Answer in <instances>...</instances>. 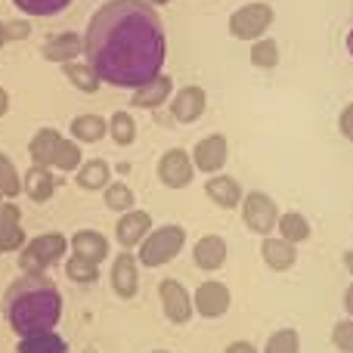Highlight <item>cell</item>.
Here are the masks:
<instances>
[{"label": "cell", "instance_id": "obj_15", "mask_svg": "<svg viewBox=\"0 0 353 353\" xmlns=\"http://www.w3.org/2000/svg\"><path fill=\"white\" fill-rule=\"evenodd\" d=\"M84 53V37L74 34V31H62V34H50V41L43 43V59L50 62H74L78 56Z\"/></svg>", "mask_w": 353, "mask_h": 353}, {"label": "cell", "instance_id": "obj_16", "mask_svg": "<svg viewBox=\"0 0 353 353\" xmlns=\"http://www.w3.org/2000/svg\"><path fill=\"white\" fill-rule=\"evenodd\" d=\"M171 90H174L171 74H159V78H152L149 84L137 87L134 97H130V103H134L137 109H159V105H165V103H168Z\"/></svg>", "mask_w": 353, "mask_h": 353}, {"label": "cell", "instance_id": "obj_26", "mask_svg": "<svg viewBox=\"0 0 353 353\" xmlns=\"http://www.w3.org/2000/svg\"><path fill=\"white\" fill-rule=\"evenodd\" d=\"M19 353H68V344L56 332H43V335L22 338L19 341Z\"/></svg>", "mask_w": 353, "mask_h": 353}, {"label": "cell", "instance_id": "obj_47", "mask_svg": "<svg viewBox=\"0 0 353 353\" xmlns=\"http://www.w3.org/2000/svg\"><path fill=\"white\" fill-rule=\"evenodd\" d=\"M0 201H3V189H0Z\"/></svg>", "mask_w": 353, "mask_h": 353}, {"label": "cell", "instance_id": "obj_46", "mask_svg": "<svg viewBox=\"0 0 353 353\" xmlns=\"http://www.w3.org/2000/svg\"><path fill=\"white\" fill-rule=\"evenodd\" d=\"M152 353H171V350H152Z\"/></svg>", "mask_w": 353, "mask_h": 353}, {"label": "cell", "instance_id": "obj_12", "mask_svg": "<svg viewBox=\"0 0 353 353\" xmlns=\"http://www.w3.org/2000/svg\"><path fill=\"white\" fill-rule=\"evenodd\" d=\"M16 248H25L22 211L12 201H0V254L16 251Z\"/></svg>", "mask_w": 353, "mask_h": 353}, {"label": "cell", "instance_id": "obj_39", "mask_svg": "<svg viewBox=\"0 0 353 353\" xmlns=\"http://www.w3.org/2000/svg\"><path fill=\"white\" fill-rule=\"evenodd\" d=\"M223 353H257V350H254V344H248V341H232Z\"/></svg>", "mask_w": 353, "mask_h": 353}, {"label": "cell", "instance_id": "obj_37", "mask_svg": "<svg viewBox=\"0 0 353 353\" xmlns=\"http://www.w3.org/2000/svg\"><path fill=\"white\" fill-rule=\"evenodd\" d=\"M31 25L25 22V19H12V22H6V41H22V37H28Z\"/></svg>", "mask_w": 353, "mask_h": 353}, {"label": "cell", "instance_id": "obj_10", "mask_svg": "<svg viewBox=\"0 0 353 353\" xmlns=\"http://www.w3.org/2000/svg\"><path fill=\"white\" fill-rule=\"evenodd\" d=\"M230 288L223 285V282H201L199 288H195V298H192V304H195V310L201 313L205 319H220L226 310H230Z\"/></svg>", "mask_w": 353, "mask_h": 353}, {"label": "cell", "instance_id": "obj_21", "mask_svg": "<svg viewBox=\"0 0 353 353\" xmlns=\"http://www.w3.org/2000/svg\"><path fill=\"white\" fill-rule=\"evenodd\" d=\"M205 192L217 208H236L239 201H242V186H239V180L236 176H226V174H214L211 180L205 183Z\"/></svg>", "mask_w": 353, "mask_h": 353}, {"label": "cell", "instance_id": "obj_2", "mask_svg": "<svg viewBox=\"0 0 353 353\" xmlns=\"http://www.w3.org/2000/svg\"><path fill=\"white\" fill-rule=\"evenodd\" d=\"M3 316L22 338L53 332L62 319V294L43 273H25L6 288Z\"/></svg>", "mask_w": 353, "mask_h": 353}, {"label": "cell", "instance_id": "obj_22", "mask_svg": "<svg viewBox=\"0 0 353 353\" xmlns=\"http://www.w3.org/2000/svg\"><path fill=\"white\" fill-rule=\"evenodd\" d=\"M22 192L28 195L31 201H50L53 199V192H56L53 171H50V168L31 165V171L25 174V180H22Z\"/></svg>", "mask_w": 353, "mask_h": 353}, {"label": "cell", "instance_id": "obj_9", "mask_svg": "<svg viewBox=\"0 0 353 353\" xmlns=\"http://www.w3.org/2000/svg\"><path fill=\"white\" fill-rule=\"evenodd\" d=\"M159 294H161L165 316L171 319L174 325H186L189 319H192V298H189V292L176 279H165V282H161Z\"/></svg>", "mask_w": 353, "mask_h": 353}, {"label": "cell", "instance_id": "obj_20", "mask_svg": "<svg viewBox=\"0 0 353 353\" xmlns=\"http://www.w3.org/2000/svg\"><path fill=\"white\" fill-rule=\"evenodd\" d=\"M261 257L263 263H267L270 270H276V273H282V270H292L294 261H298V248H294L292 242H285V239H263L261 245Z\"/></svg>", "mask_w": 353, "mask_h": 353}, {"label": "cell", "instance_id": "obj_13", "mask_svg": "<svg viewBox=\"0 0 353 353\" xmlns=\"http://www.w3.org/2000/svg\"><path fill=\"white\" fill-rule=\"evenodd\" d=\"M205 105H208L205 90L195 87V84H189V87H183V90H176V97L171 103V115L180 124H195L201 115H205Z\"/></svg>", "mask_w": 353, "mask_h": 353}, {"label": "cell", "instance_id": "obj_18", "mask_svg": "<svg viewBox=\"0 0 353 353\" xmlns=\"http://www.w3.org/2000/svg\"><path fill=\"white\" fill-rule=\"evenodd\" d=\"M59 143H62V134L53 128H41L28 143V152H31V161L37 168H53L56 161V152H59Z\"/></svg>", "mask_w": 353, "mask_h": 353}, {"label": "cell", "instance_id": "obj_7", "mask_svg": "<svg viewBox=\"0 0 353 353\" xmlns=\"http://www.w3.org/2000/svg\"><path fill=\"white\" fill-rule=\"evenodd\" d=\"M192 176H195V165H192V155H189L186 149H168V152L159 159V180L165 183L168 189L189 186Z\"/></svg>", "mask_w": 353, "mask_h": 353}, {"label": "cell", "instance_id": "obj_41", "mask_svg": "<svg viewBox=\"0 0 353 353\" xmlns=\"http://www.w3.org/2000/svg\"><path fill=\"white\" fill-rule=\"evenodd\" d=\"M6 109H10V97H6V90L0 87V118L6 115Z\"/></svg>", "mask_w": 353, "mask_h": 353}, {"label": "cell", "instance_id": "obj_14", "mask_svg": "<svg viewBox=\"0 0 353 353\" xmlns=\"http://www.w3.org/2000/svg\"><path fill=\"white\" fill-rule=\"evenodd\" d=\"M152 232V217L146 211H128L115 226V239L121 248H134V245H143V239Z\"/></svg>", "mask_w": 353, "mask_h": 353}, {"label": "cell", "instance_id": "obj_27", "mask_svg": "<svg viewBox=\"0 0 353 353\" xmlns=\"http://www.w3.org/2000/svg\"><path fill=\"white\" fill-rule=\"evenodd\" d=\"M62 72H65V78L72 81L74 87H78L81 93H97L99 90V84H103V81H99V74L93 72L90 65H84V62H65V65H62Z\"/></svg>", "mask_w": 353, "mask_h": 353}, {"label": "cell", "instance_id": "obj_34", "mask_svg": "<svg viewBox=\"0 0 353 353\" xmlns=\"http://www.w3.org/2000/svg\"><path fill=\"white\" fill-rule=\"evenodd\" d=\"M81 165H84V159H81V146L74 140H65V137H62L53 168H56V171H78Z\"/></svg>", "mask_w": 353, "mask_h": 353}, {"label": "cell", "instance_id": "obj_45", "mask_svg": "<svg viewBox=\"0 0 353 353\" xmlns=\"http://www.w3.org/2000/svg\"><path fill=\"white\" fill-rule=\"evenodd\" d=\"M347 50H350V56H353V28H350V34H347Z\"/></svg>", "mask_w": 353, "mask_h": 353}, {"label": "cell", "instance_id": "obj_19", "mask_svg": "<svg viewBox=\"0 0 353 353\" xmlns=\"http://www.w3.org/2000/svg\"><path fill=\"white\" fill-rule=\"evenodd\" d=\"M68 245H72L74 257H84V261H93V263L105 261V254H109V242L97 230H78L68 239Z\"/></svg>", "mask_w": 353, "mask_h": 353}, {"label": "cell", "instance_id": "obj_28", "mask_svg": "<svg viewBox=\"0 0 353 353\" xmlns=\"http://www.w3.org/2000/svg\"><path fill=\"white\" fill-rule=\"evenodd\" d=\"M251 65L263 68V72L276 68L279 65V43H276L273 37H257V41L251 43Z\"/></svg>", "mask_w": 353, "mask_h": 353}, {"label": "cell", "instance_id": "obj_25", "mask_svg": "<svg viewBox=\"0 0 353 353\" xmlns=\"http://www.w3.org/2000/svg\"><path fill=\"white\" fill-rule=\"evenodd\" d=\"M109 130V121L99 115H78L72 121V137L78 143H99Z\"/></svg>", "mask_w": 353, "mask_h": 353}, {"label": "cell", "instance_id": "obj_4", "mask_svg": "<svg viewBox=\"0 0 353 353\" xmlns=\"http://www.w3.org/2000/svg\"><path fill=\"white\" fill-rule=\"evenodd\" d=\"M68 251V239L62 232H43V236H34L19 254V267L25 273H43L50 263H59Z\"/></svg>", "mask_w": 353, "mask_h": 353}, {"label": "cell", "instance_id": "obj_29", "mask_svg": "<svg viewBox=\"0 0 353 353\" xmlns=\"http://www.w3.org/2000/svg\"><path fill=\"white\" fill-rule=\"evenodd\" d=\"M109 134L112 140L118 143V146H130V143L137 140V121L134 115H128V112H115V115L109 118Z\"/></svg>", "mask_w": 353, "mask_h": 353}, {"label": "cell", "instance_id": "obj_44", "mask_svg": "<svg viewBox=\"0 0 353 353\" xmlns=\"http://www.w3.org/2000/svg\"><path fill=\"white\" fill-rule=\"evenodd\" d=\"M146 3H152V6H165V3H171V0H146Z\"/></svg>", "mask_w": 353, "mask_h": 353}, {"label": "cell", "instance_id": "obj_17", "mask_svg": "<svg viewBox=\"0 0 353 353\" xmlns=\"http://www.w3.org/2000/svg\"><path fill=\"white\" fill-rule=\"evenodd\" d=\"M192 257H195V267L201 270H220L226 263V239L223 236H201L192 248Z\"/></svg>", "mask_w": 353, "mask_h": 353}, {"label": "cell", "instance_id": "obj_5", "mask_svg": "<svg viewBox=\"0 0 353 353\" xmlns=\"http://www.w3.org/2000/svg\"><path fill=\"white\" fill-rule=\"evenodd\" d=\"M273 19L276 12L270 3H245L230 16V34L239 41H257V37L267 34Z\"/></svg>", "mask_w": 353, "mask_h": 353}, {"label": "cell", "instance_id": "obj_8", "mask_svg": "<svg viewBox=\"0 0 353 353\" xmlns=\"http://www.w3.org/2000/svg\"><path fill=\"white\" fill-rule=\"evenodd\" d=\"M226 155H230V149H226V137L223 134H208L195 143L192 165H195V171H205V174L214 176V174H220V168L226 165Z\"/></svg>", "mask_w": 353, "mask_h": 353}, {"label": "cell", "instance_id": "obj_33", "mask_svg": "<svg viewBox=\"0 0 353 353\" xmlns=\"http://www.w3.org/2000/svg\"><path fill=\"white\" fill-rule=\"evenodd\" d=\"M263 353H301V335L294 329H279L270 335Z\"/></svg>", "mask_w": 353, "mask_h": 353}, {"label": "cell", "instance_id": "obj_35", "mask_svg": "<svg viewBox=\"0 0 353 353\" xmlns=\"http://www.w3.org/2000/svg\"><path fill=\"white\" fill-rule=\"evenodd\" d=\"M0 189H3V199L12 201L19 192H22V180L16 174V165L10 161V155L0 152Z\"/></svg>", "mask_w": 353, "mask_h": 353}, {"label": "cell", "instance_id": "obj_32", "mask_svg": "<svg viewBox=\"0 0 353 353\" xmlns=\"http://www.w3.org/2000/svg\"><path fill=\"white\" fill-rule=\"evenodd\" d=\"M105 205L121 214L134 211V189H130L128 183H109V186H105Z\"/></svg>", "mask_w": 353, "mask_h": 353}, {"label": "cell", "instance_id": "obj_23", "mask_svg": "<svg viewBox=\"0 0 353 353\" xmlns=\"http://www.w3.org/2000/svg\"><path fill=\"white\" fill-rule=\"evenodd\" d=\"M109 165H105L103 159H90V161H84V165L74 171V180H78V186L81 189H87V192H93V189H105L109 186Z\"/></svg>", "mask_w": 353, "mask_h": 353}, {"label": "cell", "instance_id": "obj_43", "mask_svg": "<svg viewBox=\"0 0 353 353\" xmlns=\"http://www.w3.org/2000/svg\"><path fill=\"white\" fill-rule=\"evenodd\" d=\"M3 43H6V22L0 19V47H3Z\"/></svg>", "mask_w": 353, "mask_h": 353}, {"label": "cell", "instance_id": "obj_36", "mask_svg": "<svg viewBox=\"0 0 353 353\" xmlns=\"http://www.w3.org/2000/svg\"><path fill=\"white\" fill-rule=\"evenodd\" d=\"M332 344L341 353H353V319H341L332 329Z\"/></svg>", "mask_w": 353, "mask_h": 353}, {"label": "cell", "instance_id": "obj_40", "mask_svg": "<svg viewBox=\"0 0 353 353\" xmlns=\"http://www.w3.org/2000/svg\"><path fill=\"white\" fill-rule=\"evenodd\" d=\"M344 307H347V313H350V319H353V282L347 285V294H344Z\"/></svg>", "mask_w": 353, "mask_h": 353}, {"label": "cell", "instance_id": "obj_31", "mask_svg": "<svg viewBox=\"0 0 353 353\" xmlns=\"http://www.w3.org/2000/svg\"><path fill=\"white\" fill-rule=\"evenodd\" d=\"M12 3H16V10H22L25 16L47 19V16H56V12L68 10V3H72V0H12Z\"/></svg>", "mask_w": 353, "mask_h": 353}, {"label": "cell", "instance_id": "obj_30", "mask_svg": "<svg viewBox=\"0 0 353 353\" xmlns=\"http://www.w3.org/2000/svg\"><path fill=\"white\" fill-rule=\"evenodd\" d=\"M65 276L72 282H81V285H90V282L99 279V263L84 261V257H68L65 261Z\"/></svg>", "mask_w": 353, "mask_h": 353}, {"label": "cell", "instance_id": "obj_3", "mask_svg": "<svg viewBox=\"0 0 353 353\" xmlns=\"http://www.w3.org/2000/svg\"><path fill=\"white\" fill-rule=\"evenodd\" d=\"M183 242H186L183 226H176V223L159 226V230H152L146 239H143L140 257H137V261H140L143 267H165L168 261H174V257L183 251Z\"/></svg>", "mask_w": 353, "mask_h": 353}, {"label": "cell", "instance_id": "obj_24", "mask_svg": "<svg viewBox=\"0 0 353 353\" xmlns=\"http://www.w3.org/2000/svg\"><path fill=\"white\" fill-rule=\"evenodd\" d=\"M279 239H285V242L292 245H301L310 239V220L304 217L301 211H288V214H279Z\"/></svg>", "mask_w": 353, "mask_h": 353}, {"label": "cell", "instance_id": "obj_38", "mask_svg": "<svg viewBox=\"0 0 353 353\" xmlns=\"http://www.w3.org/2000/svg\"><path fill=\"white\" fill-rule=\"evenodd\" d=\"M338 130L344 134V140H350V143H353V103H350V105H344L341 115H338Z\"/></svg>", "mask_w": 353, "mask_h": 353}, {"label": "cell", "instance_id": "obj_42", "mask_svg": "<svg viewBox=\"0 0 353 353\" xmlns=\"http://www.w3.org/2000/svg\"><path fill=\"white\" fill-rule=\"evenodd\" d=\"M344 267H347V270H350V273H353V248L347 251V254H344Z\"/></svg>", "mask_w": 353, "mask_h": 353}, {"label": "cell", "instance_id": "obj_1", "mask_svg": "<svg viewBox=\"0 0 353 353\" xmlns=\"http://www.w3.org/2000/svg\"><path fill=\"white\" fill-rule=\"evenodd\" d=\"M84 53L99 81L137 90L159 78L165 65L168 37L161 16L146 0H109L90 16Z\"/></svg>", "mask_w": 353, "mask_h": 353}, {"label": "cell", "instance_id": "obj_11", "mask_svg": "<svg viewBox=\"0 0 353 353\" xmlns=\"http://www.w3.org/2000/svg\"><path fill=\"white\" fill-rule=\"evenodd\" d=\"M112 288H115L118 298L130 301L140 288V261H137L130 251H121L112 263Z\"/></svg>", "mask_w": 353, "mask_h": 353}, {"label": "cell", "instance_id": "obj_6", "mask_svg": "<svg viewBox=\"0 0 353 353\" xmlns=\"http://www.w3.org/2000/svg\"><path fill=\"white\" fill-rule=\"evenodd\" d=\"M242 220L251 232L270 236L279 226V208L267 192H248L242 201Z\"/></svg>", "mask_w": 353, "mask_h": 353}]
</instances>
